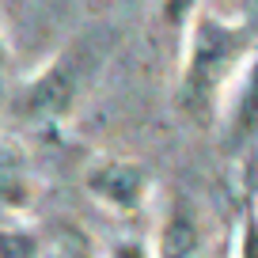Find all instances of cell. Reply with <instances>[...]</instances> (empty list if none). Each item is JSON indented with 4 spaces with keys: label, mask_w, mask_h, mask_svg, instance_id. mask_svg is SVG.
<instances>
[{
    "label": "cell",
    "mask_w": 258,
    "mask_h": 258,
    "mask_svg": "<svg viewBox=\"0 0 258 258\" xmlns=\"http://www.w3.org/2000/svg\"><path fill=\"white\" fill-rule=\"evenodd\" d=\"M110 42L114 38L103 34V31H91V34H84V38H73L23 88V95L16 99V114H23L27 121L61 118V114L80 99V91L88 88V80L95 76V69L106 57Z\"/></svg>",
    "instance_id": "1"
},
{
    "label": "cell",
    "mask_w": 258,
    "mask_h": 258,
    "mask_svg": "<svg viewBox=\"0 0 258 258\" xmlns=\"http://www.w3.org/2000/svg\"><path fill=\"white\" fill-rule=\"evenodd\" d=\"M247 46H250V34L243 31V27L220 23V19H213V16L198 19V23H194V34H190V53H186L182 84H178V103H182V110H190L194 118L209 114L220 84L228 80L235 61L247 53Z\"/></svg>",
    "instance_id": "2"
},
{
    "label": "cell",
    "mask_w": 258,
    "mask_h": 258,
    "mask_svg": "<svg viewBox=\"0 0 258 258\" xmlns=\"http://www.w3.org/2000/svg\"><path fill=\"white\" fill-rule=\"evenodd\" d=\"M88 186L103 202H110V205H118L121 213H129V209H137V202L145 198L148 175L141 167H133V163L106 160V163H99V167L88 171Z\"/></svg>",
    "instance_id": "3"
},
{
    "label": "cell",
    "mask_w": 258,
    "mask_h": 258,
    "mask_svg": "<svg viewBox=\"0 0 258 258\" xmlns=\"http://www.w3.org/2000/svg\"><path fill=\"white\" fill-rule=\"evenodd\" d=\"M160 258H202V228L182 202L171 209L160 239Z\"/></svg>",
    "instance_id": "4"
},
{
    "label": "cell",
    "mask_w": 258,
    "mask_h": 258,
    "mask_svg": "<svg viewBox=\"0 0 258 258\" xmlns=\"http://www.w3.org/2000/svg\"><path fill=\"white\" fill-rule=\"evenodd\" d=\"M254 137H258V61L243 76L235 106H232V125H228L232 145H243V141H254Z\"/></svg>",
    "instance_id": "5"
},
{
    "label": "cell",
    "mask_w": 258,
    "mask_h": 258,
    "mask_svg": "<svg viewBox=\"0 0 258 258\" xmlns=\"http://www.w3.org/2000/svg\"><path fill=\"white\" fill-rule=\"evenodd\" d=\"M23 198H27L23 160H19L8 145H0V202L4 205H19Z\"/></svg>",
    "instance_id": "6"
},
{
    "label": "cell",
    "mask_w": 258,
    "mask_h": 258,
    "mask_svg": "<svg viewBox=\"0 0 258 258\" xmlns=\"http://www.w3.org/2000/svg\"><path fill=\"white\" fill-rule=\"evenodd\" d=\"M0 258H38V243L27 232H0Z\"/></svg>",
    "instance_id": "7"
},
{
    "label": "cell",
    "mask_w": 258,
    "mask_h": 258,
    "mask_svg": "<svg viewBox=\"0 0 258 258\" xmlns=\"http://www.w3.org/2000/svg\"><path fill=\"white\" fill-rule=\"evenodd\" d=\"M198 12V0H160V16L167 27H182Z\"/></svg>",
    "instance_id": "8"
},
{
    "label": "cell",
    "mask_w": 258,
    "mask_h": 258,
    "mask_svg": "<svg viewBox=\"0 0 258 258\" xmlns=\"http://www.w3.org/2000/svg\"><path fill=\"white\" fill-rule=\"evenodd\" d=\"M243 258H258V217L247 213V224H243Z\"/></svg>",
    "instance_id": "9"
},
{
    "label": "cell",
    "mask_w": 258,
    "mask_h": 258,
    "mask_svg": "<svg viewBox=\"0 0 258 258\" xmlns=\"http://www.w3.org/2000/svg\"><path fill=\"white\" fill-rule=\"evenodd\" d=\"M57 258H91L88 247H84V235H69V239H64V250Z\"/></svg>",
    "instance_id": "10"
},
{
    "label": "cell",
    "mask_w": 258,
    "mask_h": 258,
    "mask_svg": "<svg viewBox=\"0 0 258 258\" xmlns=\"http://www.w3.org/2000/svg\"><path fill=\"white\" fill-rule=\"evenodd\" d=\"M114 258H145V250H141L137 243H121V247L114 250Z\"/></svg>",
    "instance_id": "11"
},
{
    "label": "cell",
    "mask_w": 258,
    "mask_h": 258,
    "mask_svg": "<svg viewBox=\"0 0 258 258\" xmlns=\"http://www.w3.org/2000/svg\"><path fill=\"white\" fill-rule=\"evenodd\" d=\"M4 61H8V46H4V38H0V69H4Z\"/></svg>",
    "instance_id": "12"
}]
</instances>
